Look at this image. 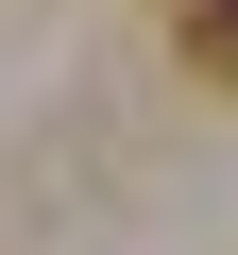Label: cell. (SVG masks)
<instances>
[{"label":"cell","mask_w":238,"mask_h":255,"mask_svg":"<svg viewBox=\"0 0 238 255\" xmlns=\"http://www.w3.org/2000/svg\"><path fill=\"white\" fill-rule=\"evenodd\" d=\"M187 68H204V85H238V0H187Z\"/></svg>","instance_id":"obj_1"}]
</instances>
